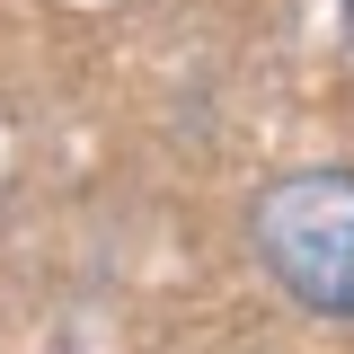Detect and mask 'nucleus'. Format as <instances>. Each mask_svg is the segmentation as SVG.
Wrapping results in <instances>:
<instances>
[{"label":"nucleus","mask_w":354,"mask_h":354,"mask_svg":"<svg viewBox=\"0 0 354 354\" xmlns=\"http://www.w3.org/2000/svg\"><path fill=\"white\" fill-rule=\"evenodd\" d=\"M248 239H257L266 274L292 301L328 310V319H354V177L346 169L274 177L257 195V213H248Z\"/></svg>","instance_id":"nucleus-1"}]
</instances>
